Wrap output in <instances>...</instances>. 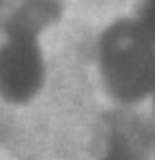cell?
<instances>
[{
    "label": "cell",
    "instance_id": "obj_1",
    "mask_svg": "<svg viewBox=\"0 0 155 160\" xmlns=\"http://www.w3.org/2000/svg\"><path fill=\"white\" fill-rule=\"evenodd\" d=\"M95 71L104 96L115 105L151 102L155 93V42L131 16L115 18L95 40Z\"/></svg>",
    "mask_w": 155,
    "mask_h": 160
},
{
    "label": "cell",
    "instance_id": "obj_2",
    "mask_svg": "<svg viewBox=\"0 0 155 160\" xmlns=\"http://www.w3.org/2000/svg\"><path fill=\"white\" fill-rule=\"evenodd\" d=\"M49 82V58L40 38L2 33L0 38V102L29 107Z\"/></svg>",
    "mask_w": 155,
    "mask_h": 160
},
{
    "label": "cell",
    "instance_id": "obj_3",
    "mask_svg": "<svg viewBox=\"0 0 155 160\" xmlns=\"http://www.w3.org/2000/svg\"><path fill=\"white\" fill-rule=\"evenodd\" d=\"M62 11L60 0H18L5 16L2 33H22L42 40L51 27L60 22Z\"/></svg>",
    "mask_w": 155,
    "mask_h": 160
},
{
    "label": "cell",
    "instance_id": "obj_4",
    "mask_svg": "<svg viewBox=\"0 0 155 160\" xmlns=\"http://www.w3.org/2000/svg\"><path fill=\"white\" fill-rule=\"evenodd\" d=\"M153 42H155V0H135L133 11L129 13Z\"/></svg>",
    "mask_w": 155,
    "mask_h": 160
},
{
    "label": "cell",
    "instance_id": "obj_5",
    "mask_svg": "<svg viewBox=\"0 0 155 160\" xmlns=\"http://www.w3.org/2000/svg\"><path fill=\"white\" fill-rule=\"evenodd\" d=\"M95 160H138V156H135L133 147L126 142L124 138L113 136Z\"/></svg>",
    "mask_w": 155,
    "mask_h": 160
},
{
    "label": "cell",
    "instance_id": "obj_6",
    "mask_svg": "<svg viewBox=\"0 0 155 160\" xmlns=\"http://www.w3.org/2000/svg\"><path fill=\"white\" fill-rule=\"evenodd\" d=\"M148 105H151V109H153V116H155V93H153V98H151V102H148Z\"/></svg>",
    "mask_w": 155,
    "mask_h": 160
}]
</instances>
